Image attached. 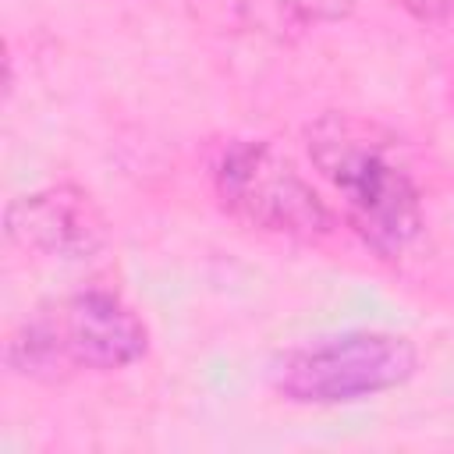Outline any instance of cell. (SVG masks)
Returning <instances> with one entry per match:
<instances>
[{
    "instance_id": "6da1fadb",
    "label": "cell",
    "mask_w": 454,
    "mask_h": 454,
    "mask_svg": "<svg viewBox=\"0 0 454 454\" xmlns=\"http://www.w3.org/2000/svg\"><path fill=\"white\" fill-rule=\"evenodd\" d=\"M305 149L340 199L348 227L376 259H401L419 241L422 195L380 124L330 110L305 128Z\"/></svg>"
},
{
    "instance_id": "7a4b0ae2",
    "label": "cell",
    "mask_w": 454,
    "mask_h": 454,
    "mask_svg": "<svg viewBox=\"0 0 454 454\" xmlns=\"http://www.w3.org/2000/svg\"><path fill=\"white\" fill-rule=\"evenodd\" d=\"M149 351V326L114 291L85 287L39 305L4 344V362L25 380L57 383L71 372H117Z\"/></svg>"
},
{
    "instance_id": "3957f363",
    "label": "cell",
    "mask_w": 454,
    "mask_h": 454,
    "mask_svg": "<svg viewBox=\"0 0 454 454\" xmlns=\"http://www.w3.org/2000/svg\"><path fill=\"white\" fill-rule=\"evenodd\" d=\"M419 369V348L394 330H344L284 351L270 387L291 404H355L404 387Z\"/></svg>"
},
{
    "instance_id": "277c9868",
    "label": "cell",
    "mask_w": 454,
    "mask_h": 454,
    "mask_svg": "<svg viewBox=\"0 0 454 454\" xmlns=\"http://www.w3.org/2000/svg\"><path fill=\"white\" fill-rule=\"evenodd\" d=\"M213 188L234 220L266 234L319 241L337 227L333 209L298 170V163L273 142H231L213 167Z\"/></svg>"
},
{
    "instance_id": "5b68a950",
    "label": "cell",
    "mask_w": 454,
    "mask_h": 454,
    "mask_svg": "<svg viewBox=\"0 0 454 454\" xmlns=\"http://www.w3.org/2000/svg\"><path fill=\"white\" fill-rule=\"evenodd\" d=\"M4 234L28 255L82 262L106 245V216L78 184H50L7 202Z\"/></svg>"
},
{
    "instance_id": "8992f818",
    "label": "cell",
    "mask_w": 454,
    "mask_h": 454,
    "mask_svg": "<svg viewBox=\"0 0 454 454\" xmlns=\"http://www.w3.org/2000/svg\"><path fill=\"white\" fill-rule=\"evenodd\" d=\"M277 7L301 25H333L355 11V0H277Z\"/></svg>"
},
{
    "instance_id": "52a82bcc",
    "label": "cell",
    "mask_w": 454,
    "mask_h": 454,
    "mask_svg": "<svg viewBox=\"0 0 454 454\" xmlns=\"http://www.w3.org/2000/svg\"><path fill=\"white\" fill-rule=\"evenodd\" d=\"M419 25H447L454 18V0H397Z\"/></svg>"
}]
</instances>
